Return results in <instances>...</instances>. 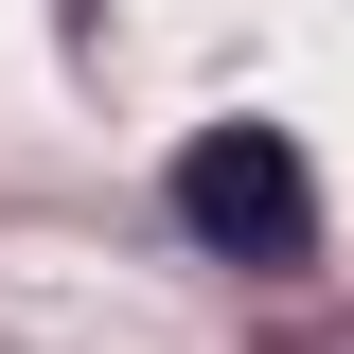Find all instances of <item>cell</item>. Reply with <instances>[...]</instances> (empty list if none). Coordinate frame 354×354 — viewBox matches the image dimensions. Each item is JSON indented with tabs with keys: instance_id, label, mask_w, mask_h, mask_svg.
Here are the masks:
<instances>
[{
	"instance_id": "cell-1",
	"label": "cell",
	"mask_w": 354,
	"mask_h": 354,
	"mask_svg": "<svg viewBox=\"0 0 354 354\" xmlns=\"http://www.w3.org/2000/svg\"><path fill=\"white\" fill-rule=\"evenodd\" d=\"M177 230H213L230 266H319V177H301V142L213 124L195 160H177Z\"/></svg>"
}]
</instances>
